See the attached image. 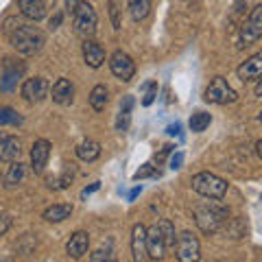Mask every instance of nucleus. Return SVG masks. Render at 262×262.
Segmentation results:
<instances>
[{
    "mask_svg": "<svg viewBox=\"0 0 262 262\" xmlns=\"http://www.w3.org/2000/svg\"><path fill=\"white\" fill-rule=\"evenodd\" d=\"M129 15L134 22H142L151 11V0H127Z\"/></svg>",
    "mask_w": 262,
    "mask_h": 262,
    "instance_id": "nucleus-23",
    "label": "nucleus"
},
{
    "mask_svg": "<svg viewBox=\"0 0 262 262\" xmlns=\"http://www.w3.org/2000/svg\"><path fill=\"white\" fill-rule=\"evenodd\" d=\"M210 122H212V116L208 112H196L190 116V131H194V134H201V131H206L210 127Z\"/></svg>",
    "mask_w": 262,
    "mask_h": 262,
    "instance_id": "nucleus-27",
    "label": "nucleus"
},
{
    "mask_svg": "<svg viewBox=\"0 0 262 262\" xmlns=\"http://www.w3.org/2000/svg\"><path fill=\"white\" fill-rule=\"evenodd\" d=\"M158 227H160V232H162V238H164V245H166V249L175 247L177 236H175V227H173V223H170L168 219H162L160 223H158Z\"/></svg>",
    "mask_w": 262,
    "mask_h": 262,
    "instance_id": "nucleus-28",
    "label": "nucleus"
},
{
    "mask_svg": "<svg viewBox=\"0 0 262 262\" xmlns=\"http://www.w3.org/2000/svg\"><path fill=\"white\" fill-rule=\"evenodd\" d=\"M190 184L194 192H199L201 196H208V199H214V201H221L227 192V182L214 173H196Z\"/></svg>",
    "mask_w": 262,
    "mask_h": 262,
    "instance_id": "nucleus-3",
    "label": "nucleus"
},
{
    "mask_svg": "<svg viewBox=\"0 0 262 262\" xmlns=\"http://www.w3.org/2000/svg\"><path fill=\"white\" fill-rule=\"evenodd\" d=\"M51 98L57 105H70L75 98V85L70 83V79H57L51 90Z\"/></svg>",
    "mask_w": 262,
    "mask_h": 262,
    "instance_id": "nucleus-17",
    "label": "nucleus"
},
{
    "mask_svg": "<svg viewBox=\"0 0 262 262\" xmlns=\"http://www.w3.org/2000/svg\"><path fill=\"white\" fill-rule=\"evenodd\" d=\"M256 153H258V158L262 160V140H258V144H256Z\"/></svg>",
    "mask_w": 262,
    "mask_h": 262,
    "instance_id": "nucleus-40",
    "label": "nucleus"
},
{
    "mask_svg": "<svg viewBox=\"0 0 262 262\" xmlns=\"http://www.w3.org/2000/svg\"><path fill=\"white\" fill-rule=\"evenodd\" d=\"M98 155H101V144L96 140H83L77 146V158L81 162H94L98 160Z\"/></svg>",
    "mask_w": 262,
    "mask_h": 262,
    "instance_id": "nucleus-22",
    "label": "nucleus"
},
{
    "mask_svg": "<svg viewBox=\"0 0 262 262\" xmlns=\"http://www.w3.org/2000/svg\"><path fill=\"white\" fill-rule=\"evenodd\" d=\"M72 24H75V31L81 37L90 39L96 33V24H98V15L94 7L90 3H79L75 13H72Z\"/></svg>",
    "mask_w": 262,
    "mask_h": 262,
    "instance_id": "nucleus-4",
    "label": "nucleus"
},
{
    "mask_svg": "<svg viewBox=\"0 0 262 262\" xmlns=\"http://www.w3.org/2000/svg\"><path fill=\"white\" fill-rule=\"evenodd\" d=\"M131 256L136 262L149 260V251H146V227L144 225H134L131 229Z\"/></svg>",
    "mask_w": 262,
    "mask_h": 262,
    "instance_id": "nucleus-12",
    "label": "nucleus"
},
{
    "mask_svg": "<svg viewBox=\"0 0 262 262\" xmlns=\"http://www.w3.org/2000/svg\"><path fill=\"white\" fill-rule=\"evenodd\" d=\"M24 164H20V160H15V162H11V166H9V173H7V177H5V186H9V188H13V186H18L22 179H24Z\"/></svg>",
    "mask_w": 262,
    "mask_h": 262,
    "instance_id": "nucleus-26",
    "label": "nucleus"
},
{
    "mask_svg": "<svg viewBox=\"0 0 262 262\" xmlns=\"http://www.w3.org/2000/svg\"><path fill=\"white\" fill-rule=\"evenodd\" d=\"M110 101V90L105 85H94L92 92H90V105H92L94 112H103L105 105Z\"/></svg>",
    "mask_w": 262,
    "mask_h": 262,
    "instance_id": "nucleus-24",
    "label": "nucleus"
},
{
    "mask_svg": "<svg viewBox=\"0 0 262 262\" xmlns=\"http://www.w3.org/2000/svg\"><path fill=\"white\" fill-rule=\"evenodd\" d=\"M11 216L9 214H5V212H0V236H5L7 232H9V227H11Z\"/></svg>",
    "mask_w": 262,
    "mask_h": 262,
    "instance_id": "nucleus-33",
    "label": "nucleus"
},
{
    "mask_svg": "<svg viewBox=\"0 0 262 262\" xmlns=\"http://www.w3.org/2000/svg\"><path fill=\"white\" fill-rule=\"evenodd\" d=\"M59 24H61V13H57L55 18L51 20V29H57V27H59Z\"/></svg>",
    "mask_w": 262,
    "mask_h": 262,
    "instance_id": "nucleus-38",
    "label": "nucleus"
},
{
    "mask_svg": "<svg viewBox=\"0 0 262 262\" xmlns=\"http://www.w3.org/2000/svg\"><path fill=\"white\" fill-rule=\"evenodd\" d=\"M175 251H177V260L182 262H194L201 258V245L199 238L192 232H182L175 241Z\"/></svg>",
    "mask_w": 262,
    "mask_h": 262,
    "instance_id": "nucleus-7",
    "label": "nucleus"
},
{
    "mask_svg": "<svg viewBox=\"0 0 262 262\" xmlns=\"http://www.w3.org/2000/svg\"><path fill=\"white\" fill-rule=\"evenodd\" d=\"M131 110H134V96H125L120 110H118V116H116V131L125 134L129 129V122H131Z\"/></svg>",
    "mask_w": 262,
    "mask_h": 262,
    "instance_id": "nucleus-21",
    "label": "nucleus"
},
{
    "mask_svg": "<svg viewBox=\"0 0 262 262\" xmlns=\"http://www.w3.org/2000/svg\"><path fill=\"white\" fill-rule=\"evenodd\" d=\"M48 90H51V85L44 77H33L22 83V98L27 103H39L48 96Z\"/></svg>",
    "mask_w": 262,
    "mask_h": 262,
    "instance_id": "nucleus-9",
    "label": "nucleus"
},
{
    "mask_svg": "<svg viewBox=\"0 0 262 262\" xmlns=\"http://www.w3.org/2000/svg\"><path fill=\"white\" fill-rule=\"evenodd\" d=\"M22 155V144L15 136H9L5 131H0V160L3 162H15Z\"/></svg>",
    "mask_w": 262,
    "mask_h": 262,
    "instance_id": "nucleus-13",
    "label": "nucleus"
},
{
    "mask_svg": "<svg viewBox=\"0 0 262 262\" xmlns=\"http://www.w3.org/2000/svg\"><path fill=\"white\" fill-rule=\"evenodd\" d=\"M70 214H72V206H70V203H55V206L46 208L42 212V219L48 221V223H61V221L70 219Z\"/></svg>",
    "mask_w": 262,
    "mask_h": 262,
    "instance_id": "nucleus-20",
    "label": "nucleus"
},
{
    "mask_svg": "<svg viewBox=\"0 0 262 262\" xmlns=\"http://www.w3.org/2000/svg\"><path fill=\"white\" fill-rule=\"evenodd\" d=\"M20 13L33 22H39L46 15L44 0H20Z\"/></svg>",
    "mask_w": 262,
    "mask_h": 262,
    "instance_id": "nucleus-19",
    "label": "nucleus"
},
{
    "mask_svg": "<svg viewBox=\"0 0 262 262\" xmlns=\"http://www.w3.org/2000/svg\"><path fill=\"white\" fill-rule=\"evenodd\" d=\"M90 260H94V262H101V260H114L112 256V245H107V247H101V249H96L92 256H90Z\"/></svg>",
    "mask_w": 262,
    "mask_h": 262,
    "instance_id": "nucleus-31",
    "label": "nucleus"
},
{
    "mask_svg": "<svg viewBox=\"0 0 262 262\" xmlns=\"http://www.w3.org/2000/svg\"><path fill=\"white\" fill-rule=\"evenodd\" d=\"M262 37V5H256L249 13V18L243 22L241 27V35H238V46L245 48V46H251L256 44L258 39Z\"/></svg>",
    "mask_w": 262,
    "mask_h": 262,
    "instance_id": "nucleus-6",
    "label": "nucleus"
},
{
    "mask_svg": "<svg viewBox=\"0 0 262 262\" xmlns=\"http://www.w3.org/2000/svg\"><path fill=\"white\" fill-rule=\"evenodd\" d=\"M79 3H81V0H66V11H68V13H75V9L79 7Z\"/></svg>",
    "mask_w": 262,
    "mask_h": 262,
    "instance_id": "nucleus-35",
    "label": "nucleus"
},
{
    "mask_svg": "<svg viewBox=\"0 0 262 262\" xmlns=\"http://www.w3.org/2000/svg\"><path fill=\"white\" fill-rule=\"evenodd\" d=\"M158 98V83L155 81H149V83L144 85V96H142V105L144 107H149V105Z\"/></svg>",
    "mask_w": 262,
    "mask_h": 262,
    "instance_id": "nucleus-30",
    "label": "nucleus"
},
{
    "mask_svg": "<svg viewBox=\"0 0 262 262\" xmlns=\"http://www.w3.org/2000/svg\"><path fill=\"white\" fill-rule=\"evenodd\" d=\"M149 175H153V166L151 164H144V168L136 173V179H142V177H149Z\"/></svg>",
    "mask_w": 262,
    "mask_h": 262,
    "instance_id": "nucleus-34",
    "label": "nucleus"
},
{
    "mask_svg": "<svg viewBox=\"0 0 262 262\" xmlns=\"http://www.w3.org/2000/svg\"><path fill=\"white\" fill-rule=\"evenodd\" d=\"M83 61L90 66V68H101L103 61H105V51L101 44H96L92 37L83 42Z\"/></svg>",
    "mask_w": 262,
    "mask_h": 262,
    "instance_id": "nucleus-18",
    "label": "nucleus"
},
{
    "mask_svg": "<svg viewBox=\"0 0 262 262\" xmlns=\"http://www.w3.org/2000/svg\"><path fill=\"white\" fill-rule=\"evenodd\" d=\"M110 18H112V27L120 29V18H118V5L116 0H110Z\"/></svg>",
    "mask_w": 262,
    "mask_h": 262,
    "instance_id": "nucleus-32",
    "label": "nucleus"
},
{
    "mask_svg": "<svg viewBox=\"0 0 262 262\" xmlns=\"http://www.w3.org/2000/svg\"><path fill=\"white\" fill-rule=\"evenodd\" d=\"M229 219V210L221 203H203L194 210V223L206 236L216 234L221 227L227 223Z\"/></svg>",
    "mask_w": 262,
    "mask_h": 262,
    "instance_id": "nucleus-2",
    "label": "nucleus"
},
{
    "mask_svg": "<svg viewBox=\"0 0 262 262\" xmlns=\"http://www.w3.org/2000/svg\"><path fill=\"white\" fill-rule=\"evenodd\" d=\"M203 98L214 105H227V103L238 101V94H236V90H232V85L223 77H214L206 88V92H203Z\"/></svg>",
    "mask_w": 262,
    "mask_h": 262,
    "instance_id": "nucleus-5",
    "label": "nucleus"
},
{
    "mask_svg": "<svg viewBox=\"0 0 262 262\" xmlns=\"http://www.w3.org/2000/svg\"><path fill=\"white\" fill-rule=\"evenodd\" d=\"M75 175H77V166H75V164H66V168L61 170V175L57 179H51L48 186H51L53 190H63V188L70 186V182L75 179Z\"/></svg>",
    "mask_w": 262,
    "mask_h": 262,
    "instance_id": "nucleus-25",
    "label": "nucleus"
},
{
    "mask_svg": "<svg viewBox=\"0 0 262 262\" xmlns=\"http://www.w3.org/2000/svg\"><path fill=\"white\" fill-rule=\"evenodd\" d=\"M3 125H22V116L11 107H0V127Z\"/></svg>",
    "mask_w": 262,
    "mask_h": 262,
    "instance_id": "nucleus-29",
    "label": "nucleus"
},
{
    "mask_svg": "<svg viewBox=\"0 0 262 262\" xmlns=\"http://www.w3.org/2000/svg\"><path fill=\"white\" fill-rule=\"evenodd\" d=\"M146 251H149L151 260H162L164 253H166V245H164V238H162V232H160L158 223L146 229Z\"/></svg>",
    "mask_w": 262,
    "mask_h": 262,
    "instance_id": "nucleus-14",
    "label": "nucleus"
},
{
    "mask_svg": "<svg viewBox=\"0 0 262 262\" xmlns=\"http://www.w3.org/2000/svg\"><path fill=\"white\" fill-rule=\"evenodd\" d=\"M9 42L18 53L22 55H37L46 44L44 33L37 27H27V24H18L9 33Z\"/></svg>",
    "mask_w": 262,
    "mask_h": 262,
    "instance_id": "nucleus-1",
    "label": "nucleus"
},
{
    "mask_svg": "<svg viewBox=\"0 0 262 262\" xmlns=\"http://www.w3.org/2000/svg\"><path fill=\"white\" fill-rule=\"evenodd\" d=\"M88 247H90V234L88 232H75L70 236V241L66 243V253H68L70 258H83L88 253Z\"/></svg>",
    "mask_w": 262,
    "mask_h": 262,
    "instance_id": "nucleus-16",
    "label": "nucleus"
},
{
    "mask_svg": "<svg viewBox=\"0 0 262 262\" xmlns=\"http://www.w3.org/2000/svg\"><path fill=\"white\" fill-rule=\"evenodd\" d=\"M24 70H27V66H24V63L7 59L5 68H3V79H0V90H3V92H11V90L18 85V81L22 79Z\"/></svg>",
    "mask_w": 262,
    "mask_h": 262,
    "instance_id": "nucleus-10",
    "label": "nucleus"
},
{
    "mask_svg": "<svg viewBox=\"0 0 262 262\" xmlns=\"http://www.w3.org/2000/svg\"><path fill=\"white\" fill-rule=\"evenodd\" d=\"M258 120H260V122H262V112H260V116H258Z\"/></svg>",
    "mask_w": 262,
    "mask_h": 262,
    "instance_id": "nucleus-41",
    "label": "nucleus"
},
{
    "mask_svg": "<svg viewBox=\"0 0 262 262\" xmlns=\"http://www.w3.org/2000/svg\"><path fill=\"white\" fill-rule=\"evenodd\" d=\"M0 184H3V175H0Z\"/></svg>",
    "mask_w": 262,
    "mask_h": 262,
    "instance_id": "nucleus-42",
    "label": "nucleus"
},
{
    "mask_svg": "<svg viewBox=\"0 0 262 262\" xmlns=\"http://www.w3.org/2000/svg\"><path fill=\"white\" fill-rule=\"evenodd\" d=\"M179 164H182V155H173V160H170V168H179Z\"/></svg>",
    "mask_w": 262,
    "mask_h": 262,
    "instance_id": "nucleus-36",
    "label": "nucleus"
},
{
    "mask_svg": "<svg viewBox=\"0 0 262 262\" xmlns=\"http://www.w3.org/2000/svg\"><path fill=\"white\" fill-rule=\"evenodd\" d=\"M256 96H262V77L258 79V83H256Z\"/></svg>",
    "mask_w": 262,
    "mask_h": 262,
    "instance_id": "nucleus-39",
    "label": "nucleus"
},
{
    "mask_svg": "<svg viewBox=\"0 0 262 262\" xmlns=\"http://www.w3.org/2000/svg\"><path fill=\"white\" fill-rule=\"evenodd\" d=\"M236 75L241 81H256L262 77V53L251 55L247 61H243L238 68H236Z\"/></svg>",
    "mask_w": 262,
    "mask_h": 262,
    "instance_id": "nucleus-15",
    "label": "nucleus"
},
{
    "mask_svg": "<svg viewBox=\"0 0 262 262\" xmlns=\"http://www.w3.org/2000/svg\"><path fill=\"white\" fill-rule=\"evenodd\" d=\"M94 190H98V184H92V186H90V188H85V190H83V192H81V196H83V199H85V196H88V194H92Z\"/></svg>",
    "mask_w": 262,
    "mask_h": 262,
    "instance_id": "nucleus-37",
    "label": "nucleus"
},
{
    "mask_svg": "<svg viewBox=\"0 0 262 262\" xmlns=\"http://www.w3.org/2000/svg\"><path fill=\"white\" fill-rule=\"evenodd\" d=\"M51 142L44 140V138H39V140L33 142V149H31V168L33 173H44L46 164H48V158H51Z\"/></svg>",
    "mask_w": 262,
    "mask_h": 262,
    "instance_id": "nucleus-11",
    "label": "nucleus"
},
{
    "mask_svg": "<svg viewBox=\"0 0 262 262\" xmlns=\"http://www.w3.org/2000/svg\"><path fill=\"white\" fill-rule=\"evenodd\" d=\"M110 68H112V75L120 79L122 83H129L136 75V63L125 51H116L110 57Z\"/></svg>",
    "mask_w": 262,
    "mask_h": 262,
    "instance_id": "nucleus-8",
    "label": "nucleus"
}]
</instances>
